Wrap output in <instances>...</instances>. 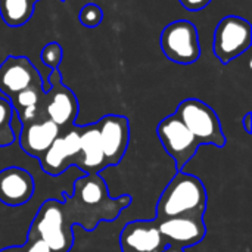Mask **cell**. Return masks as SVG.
Instances as JSON below:
<instances>
[{"mask_svg": "<svg viewBox=\"0 0 252 252\" xmlns=\"http://www.w3.org/2000/svg\"><path fill=\"white\" fill-rule=\"evenodd\" d=\"M62 1H65V0H62Z\"/></svg>", "mask_w": 252, "mask_h": 252, "instance_id": "26", "label": "cell"}, {"mask_svg": "<svg viewBox=\"0 0 252 252\" xmlns=\"http://www.w3.org/2000/svg\"><path fill=\"white\" fill-rule=\"evenodd\" d=\"M80 128V154L75 161V167L84 174H99L106 168L100 137L96 123L89 126H78Z\"/></svg>", "mask_w": 252, "mask_h": 252, "instance_id": "15", "label": "cell"}, {"mask_svg": "<svg viewBox=\"0 0 252 252\" xmlns=\"http://www.w3.org/2000/svg\"><path fill=\"white\" fill-rule=\"evenodd\" d=\"M120 248L121 252H164L167 241L155 220H136L121 230Z\"/></svg>", "mask_w": 252, "mask_h": 252, "instance_id": "13", "label": "cell"}, {"mask_svg": "<svg viewBox=\"0 0 252 252\" xmlns=\"http://www.w3.org/2000/svg\"><path fill=\"white\" fill-rule=\"evenodd\" d=\"M159 43L165 58L180 65H190L201 56L198 28L188 19H177L165 25Z\"/></svg>", "mask_w": 252, "mask_h": 252, "instance_id": "5", "label": "cell"}, {"mask_svg": "<svg viewBox=\"0 0 252 252\" xmlns=\"http://www.w3.org/2000/svg\"><path fill=\"white\" fill-rule=\"evenodd\" d=\"M100 146L105 158L106 167L117 165L127 148L130 140V124L128 120L123 115H105L97 123Z\"/></svg>", "mask_w": 252, "mask_h": 252, "instance_id": "11", "label": "cell"}, {"mask_svg": "<svg viewBox=\"0 0 252 252\" xmlns=\"http://www.w3.org/2000/svg\"><path fill=\"white\" fill-rule=\"evenodd\" d=\"M130 204L128 195L109 198L106 185L99 174H84L74 182L72 193L62 202V211L69 229L75 221L84 230L92 232L99 221H114Z\"/></svg>", "mask_w": 252, "mask_h": 252, "instance_id": "1", "label": "cell"}, {"mask_svg": "<svg viewBox=\"0 0 252 252\" xmlns=\"http://www.w3.org/2000/svg\"><path fill=\"white\" fill-rule=\"evenodd\" d=\"M27 238L43 241L52 252H69L74 241L72 229L65 223L61 201L47 199L38 207Z\"/></svg>", "mask_w": 252, "mask_h": 252, "instance_id": "3", "label": "cell"}, {"mask_svg": "<svg viewBox=\"0 0 252 252\" xmlns=\"http://www.w3.org/2000/svg\"><path fill=\"white\" fill-rule=\"evenodd\" d=\"M34 6L31 0H0V16L9 27H22L31 19Z\"/></svg>", "mask_w": 252, "mask_h": 252, "instance_id": "16", "label": "cell"}, {"mask_svg": "<svg viewBox=\"0 0 252 252\" xmlns=\"http://www.w3.org/2000/svg\"><path fill=\"white\" fill-rule=\"evenodd\" d=\"M157 134L165 149V152L174 159L179 171H183L185 165L195 157L199 149V143L179 120L176 114L165 117L157 127Z\"/></svg>", "mask_w": 252, "mask_h": 252, "instance_id": "7", "label": "cell"}, {"mask_svg": "<svg viewBox=\"0 0 252 252\" xmlns=\"http://www.w3.org/2000/svg\"><path fill=\"white\" fill-rule=\"evenodd\" d=\"M31 1H32V3H34V4H35V3H37V1H38V0H31Z\"/></svg>", "mask_w": 252, "mask_h": 252, "instance_id": "25", "label": "cell"}, {"mask_svg": "<svg viewBox=\"0 0 252 252\" xmlns=\"http://www.w3.org/2000/svg\"><path fill=\"white\" fill-rule=\"evenodd\" d=\"M179 120L192 133L196 142L201 145H213L223 148L226 145V136L221 128L220 118L216 111L199 99H185L179 103L176 112Z\"/></svg>", "mask_w": 252, "mask_h": 252, "instance_id": "4", "label": "cell"}, {"mask_svg": "<svg viewBox=\"0 0 252 252\" xmlns=\"http://www.w3.org/2000/svg\"><path fill=\"white\" fill-rule=\"evenodd\" d=\"M0 252H25V251H24V245H21V247H7V248L0 250Z\"/></svg>", "mask_w": 252, "mask_h": 252, "instance_id": "24", "label": "cell"}, {"mask_svg": "<svg viewBox=\"0 0 252 252\" xmlns=\"http://www.w3.org/2000/svg\"><path fill=\"white\" fill-rule=\"evenodd\" d=\"M25 252H52V250L40 239L35 238H27V242L24 244Z\"/></svg>", "mask_w": 252, "mask_h": 252, "instance_id": "21", "label": "cell"}, {"mask_svg": "<svg viewBox=\"0 0 252 252\" xmlns=\"http://www.w3.org/2000/svg\"><path fill=\"white\" fill-rule=\"evenodd\" d=\"M13 108L6 97H0V148L10 146L16 139L10 126Z\"/></svg>", "mask_w": 252, "mask_h": 252, "instance_id": "18", "label": "cell"}, {"mask_svg": "<svg viewBox=\"0 0 252 252\" xmlns=\"http://www.w3.org/2000/svg\"><path fill=\"white\" fill-rule=\"evenodd\" d=\"M28 87H43V77L25 56H7L0 63V92L9 100Z\"/></svg>", "mask_w": 252, "mask_h": 252, "instance_id": "10", "label": "cell"}, {"mask_svg": "<svg viewBox=\"0 0 252 252\" xmlns=\"http://www.w3.org/2000/svg\"><path fill=\"white\" fill-rule=\"evenodd\" d=\"M154 220L157 221L161 235L167 241V248L164 252H185L186 248L198 245L207 235L204 217L182 216Z\"/></svg>", "mask_w": 252, "mask_h": 252, "instance_id": "9", "label": "cell"}, {"mask_svg": "<svg viewBox=\"0 0 252 252\" xmlns=\"http://www.w3.org/2000/svg\"><path fill=\"white\" fill-rule=\"evenodd\" d=\"M207 189L204 183L188 173L179 171L162 190L157 205V220L193 216L204 217L207 210Z\"/></svg>", "mask_w": 252, "mask_h": 252, "instance_id": "2", "label": "cell"}, {"mask_svg": "<svg viewBox=\"0 0 252 252\" xmlns=\"http://www.w3.org/2000/svg\"><path fill=\"white\" fill-rule=\"evenodd\" d=\"M59 134L61 128L53 121H50L47 117H38L21 124L18 145L24 154L38 161Z\"/></svg>", "mask_w": 252, "mask_h": 252, "instance_id": "14", "label": "cell"}, {"mask_svg": "<svg viewBox=\"0 0 252 252\" xmlns=\"http://www.w3.org/2000/svg\"><path fill=\"white\" fill-rule=\"evenodd\" d=\"M103 19V10L96 3H87L80 10V22L87 28L97 27Z\"/></svg>", "mask_w": 252, "mask_h": 252, "instance_id": "20", "label": "cell"}, {"mask_svg": "<svg viewBox=\"0 0 252 252\" xmlns=\"http://www.w3.org/2000/svg\"><path fill=\"white\" fill-rule=\"evenodd\" d=\"M47 81L50 83V89L46 92L43 100L44 114L62 131L74 126L78 115V100L72 90L62 83L61 72L58 69L50 71Z\"/></svg>", "mask_w": 252, "mask_h": 252, "instance_id": "8", "label": "cell"}, {"mask_svg": "<svg viewBox=\"0 0 252 252\" xmlns=\"http://www.w3.org/2000/svg\"><path fill=\"white\" fill-rule=\"evenodd\" d=\"M179 1L186 10L190 12H199L211 3V0H179Z\"/></svg>", "mask_w": 252, "mask_h": 252, "instance_id": "22", "label": "cell"}, {"mask_svg": "<svg viewBox=\"0 0 252 252\" xmlns=\"http://www.w3.org/2000/svg\"><path fill=\"white\" fill-rule=\"evenodd\" d=\"M62 56H63L62 47L56 41L47 43L41 50V62L44 63V66L49 68V71L59 68L61 62H62Z\"/></svg>", "mask_w": 252, "mask_h": 252, "instance_id": "19", "label": "cell"}, {"mask_svg": "<svg viewBox=\"0 0 252 252\" xmlns=\"http://www.w3.org/2000/svg\"><path fill=\"white\" fill-rule=\"evenodd\" d=\"M35 180L31 171L10 165L0 170V204L7 208H21L32 201Z\"/></svg>", "mask_w": 252, "mask_h": 252, "instance_id": "12", "label": "cell"}, {"mask_svg": "<svg viewBox=\"0 0 252 252\" xmlns=\"http://www.w3.org/2000/svg\"><path fill=\"white\" fill-rule=\"evenodd\" d=\"M251 44L252 27L245 18L229 15L220 19L214 30L213 53L221 63H229L244 55Z\"/></svg>", "mask_w": 252, "mask_h": 252, "instance_id": "6", "label": "cell"}, {"mask_svg": "<svg viewBox=\"0 0 252 252\" xmlns=\"http://www.w3.org/2000/svg\"><path fill=\"white\" fill-rule=\"evenodd\" d=\"M251 120H252V114L251 112H248V114L244 117V121H242V124H244V128H245V131H247L248 134H251L252 133Z\"/></svg>", "mask_w": 252, "mask_h": 252, "instance_id": "23", "label": "cell"}, {"mask_svg": "<svg viewBox=\"0 0 252 252\" xmlns=\"http://www.w3.org/2000/svg\"><path fill=\"white\" fill-rule=\"evenodd\" d=\"M44 94L46 92L43 90V87H28L10 97L9 102L15 112H21L28 108H43Z\"/></svg>", "mask_w": 252, "mask_h": 252, "instance_id": "17", "label": "cell"}]
</instances>
